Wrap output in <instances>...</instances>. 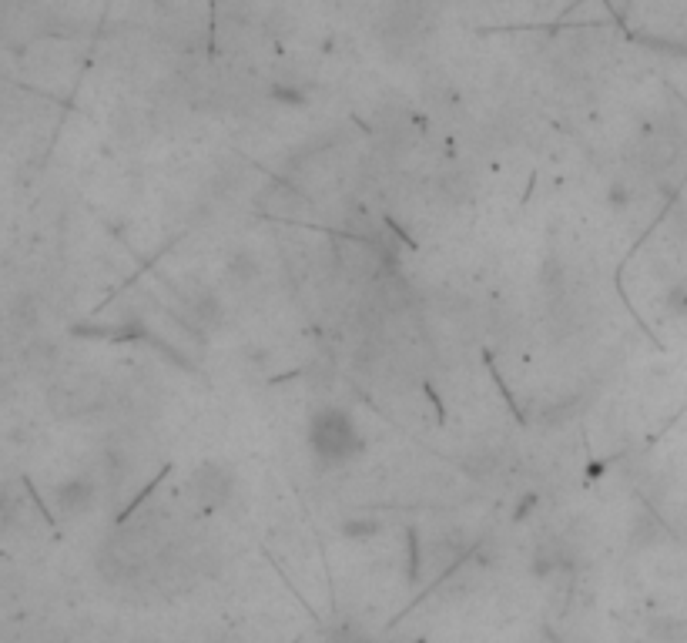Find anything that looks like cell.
I'll use <instances>...</instances> for the list:
<instances>
[{
  "label": "cell",
  "mask_w": 687,
  "mask_h": 643,
  "mask_svg": "<svg viewBox=\"0 0 687 643\" xmlns=\"http://www.w3.org/2000/svg\"><path fill=\"white\" fill-rule=\"evenodd\" d=\"M309 443H312V453L326 459V463H346L349 456H356L362 449L359 429L352 426V416L336 406H326L312 416Z\"/></svg>",
  "instance_id": "6da1fadb"
}]
</instances>
